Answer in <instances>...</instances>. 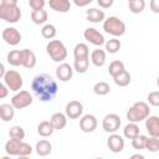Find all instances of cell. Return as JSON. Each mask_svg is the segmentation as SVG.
<instances>
[{
  "mask_svg": "<svg viewBox=\"0 0 159 159\" xmlns=\"http://www.w3.org/2000/svg\"><path fill=\"white\" fill-rule=\"evenodd\" d=\"M145 149L149 150L150 153H157L159 150V138H155V137L148 138L147 144H145Z\"/></svg>",
  "mask_w": 159,
  "mask_h": 159,
  "instance_id": "obj_38",
  "label": "cell"
},
{
  "mask_svg": "<svg viewBox=\"0 0 159 159\" xmlns=\"http://www.w3.org/2000/svg\"><path fill=\"white\" fill-rule=\"evenodd\" d=\"M113 81H114V83H116L117 86H119V87H125V86H128V84L130 83L132 77H130L129 72L123 71L122 73H119L118 76H116V77L113 78Z\"/></svg>",
  "mask_w": 159,
  "mask_h": 159,
  "instance_id": "obj_30",
  "label": "cell"
},
{
  "mask_svg": "<svg viewBox=\"0 0 159 159\" xmlns=\"http://www.w3.org/2000/svg\"><path fill=\"white\" fill-rule=\"evenodd\" d=\"M4 83L6 84V87L10 89V91H14V92H17L21 89L22 84H24V81H22V77L21 75L15 71V70H9L6 72V75L4 76Z\"/></svg>",
  "mask_w": 159,
  "mask_h": 159,
  "instance_id": "obj_6",
  "label": "cell"
},
{
  "mask_svg": "<svg viewBox=\"0 0 159 159\" xmlns=\"http://www.w3.org/2000/svg\"><path fill=\"white\" fill-rule=\"evenodd\" d=\"M9 137L10 139H16V140H22L25 138V130L20 125H14L9 130Z\"/></svg>",
  "mask_w": 159,
  "mask_h": 159,
  "instance_id": "obj_34",
  "label": "cell"
},
{
  "mask_svg": "<svg viewBox=\"0 0 159 159\" xmlns=\"http://www.w3.org/2000/svg\"><path fill=\"white\" fill-rule=\"evenodd\" d=\"M53 130H55V128H53V125H52V123H51L50 120H42V122H40V124L37 125V133H39L41 137H43V138L52 135Z\"/></svg>",
  "mask_w": 159,
  "mask_h": 159,
  "instance_id": "obj_26",
  "label": "cell"
},
{
  "mask_svg": "<svg viewBox=\"0 0 159 159\" xmlns=\"http://www.w3.org/2000/svg\"><path fill=\"white\" fill-rule=\"evenodd\" d=\"M86 19L87 21L89 22H102L106 20V15H104V11L101 10V9H97V7H89L86 10Z\"/></svg>",
  "mask_w": 159,
  "mask_h": 159,
  "instance_id": "obj_16",
  "label": "cell"
},
{
  "mask_svg": "<svg viewBox=\"0 0 159 159\" xmlns=\"http://www.w3.org/2000/svg\"><path fill=\"white\" fill-rule=\"evenodd\" d=\"M157 84H158V87H159V76H158V78H157Z\"/></svg>",
  "mask_w": 159,
  "mask_h": 159,
  "instance_id": "obj_49",
  "label": "cell"
},
{
  "mask_svg": "<svg viewBox=\"0 0 159 159\" xmlns=\"http://www.w3.org/2000/svg\"><path fill=\"white\" fill-rule=\"evenodd\" d=\"M128 7H129L130 12L140 14L145 7V1L144 0H129L128 1Z\"/></svg>",
  "mask_w": 159,
  "mask_h": 159,
  "instance_id": "obj_31",
  "label": "cell"
},
{
  "mask_svg": "<svg viewBox=\"0 0 159 159\" xmlns=\"http://www.w3.org/2000/svg\"><path fill=\"white\" fill-rule=\"evenodd\" d=\"M109 91H111L109 84L107 82H103V81H99L93 86V92L97 96H106L109 93Z\"/></svg>",
  "mask_w": 159,
  "mask_h": 159,
  "instance_id": "obj_33",
  "label": "cell"
},
{
  "mask_svg": "<svg viewBox=\"0 0 159 159\" xmlns=\"http://www.w3.org/2000/svg\"><path fill=\"white\" fill-rule=\"evenodd\" d=\"M145 129L148 130L150 137L159 138V117L149 116L145 119Z\"/></svg>",
  "mask_w": 159,
  "mask_h": 159,
  "instance_id": "obj_15",
  "label": "cell"
},
{
  "mask_svg": "<svg viewBox=\"0 0 159 159\" xmlns=\"http://www.w3.org/2000/svg\"><path fill=\"white\" fill-rule=\"evenodd\" d=\"M129 159H145V158H144V157H143L142 154L137 153V154H133V155H132V157H130Z\"/></svg>",
  "mask_w": 159,
  "mask_h": 159,
  "instance_id": "obj_47",
  "label": "cell"
},
{
  "mask_svg": "<svg viewBox=\"0 0 159 159\" xmlns=\"http://www.w3.org/2000/svg\"><path fill=\"white\" fill-rule=\"evenodd\" d=\"M92 2V0H86V1H78V0H75V5L82 7V6H86V5H89Z\"/></svg>",
  "mask_w": 159,
  "mask_h": 159,
  "instance_id": "obj_45",
  "label": "cell"
},
{
  "mask_svg": "<svg viewBox=\"0 0 159 159\" xmlns=\"http://www.w3.org/2000/svg\"><path fill=\"white\" fill-rule=\"evenodd\" d=\"M97 4L102 9H108L113 5V0H97Z\"/></svg>",
  "mask_w": 159,
  "mask_h": 159,
  "instance_id": "obj_42",
  "label": "cell"
},
{
  "mask_svg": "<svg viewBox=\"0 0 159 159\" xmlns=\"http://www.w3.org/2000/svg\"><path fill=\"white\" fill-rule=\"evenodd\" d=\"M6 72H7V71H5V66L1 63V65H0V78H4V76L6 75Z\"/></svg>",
  "mask_w": 159,
  "mask_h": 159,
  "instance_id": "obj_46",
  "label": "cell"
},
{
  "mask_svg": "<svg viewBox=\"0 0 159 159\" xmlns=\"http://www.w3.org/2000/svg\"><path fill=\"white\" fill-rule=\"evenodd\" d=\"M106 58H107V55H106L104 50L96 48V50H93L91 52V61L97 67H102L106 63Z\"/></svg>",
  "mask_w": 159,
  "mask_h": 159,
  "instance_id": "obj_20",
  "label": "cell"
},
{
  "mask_svg": "<svg viewBox=\"0 0 159 159\" xmlns=\"http://www.w3.org/2000/svg\"><path fill=\"white\" fill-rule=\"evenodd\" d=\"M123 134H124V137L128 138V139H134V138H137L138 135H140L138 124H137V123H130V122H129V123L124 127V129H123Z\"/></svg>",
  "mask_w": 159,
  "mask_h": 159,
  "instance_id": "obj_28",
  "label": "cell"
},
{
  "mask_svg": "<svg viewBox=\"0 0 159 159\" xmlns=\"http://www.w3.org/2000/svg\"><path fill=\"white\" fill-rule=\"evenodd\" d=\"M104 45H106V51L109 52V53H117V52L120 50V47H122L120 41H119L118 39H116V37H113V39H111V40H108V41H106Z\"/></svg>",
  "mask_w": 159,
  "mask_h": 159,
  "instance_id": "obj_32",
  "label": "cell"
},
{
  "mask_svg": "<svg viewBox=\"0 0 159 159\" xmlns=\"http://www.w3.org/2000/svg\"><path fill=\"white\" fill-rule=\"evenodd\" d=\"M149 113H150L149 106L145 102L139 101V102H135L128 109V112H127V119L130 123H139L142 120H145L149 117Z\"/></svg>",
  "mask_w": 159,
  "mask_h": 159,
  "instance_id": "obj_3",
  "label": "cell"
},
{
  "mask_svg": "<svg viewBox=\"0 0 159 159\" xmlns=\"http://www.w3.org/2000/svg\"><path fill=\"white\" fill-rule=\"evenodd\" d=\"M50 122L52 123V125H53L55 129H57V130L63 129L66 127V124H67V116L63 114V113H61V112H56V113H53L51 116Z\"/></svg>",
  "mask_w": 159,
  "mask_h": 159,
  "instance_id": "obj_19",
  "label": "cell"
},
{
  "mask_svg": "<svg viewBox=\"0 0 159 159\" xmlns=\"http://www.w3.org/2000/svg\"><path fill=\"white\" fill-rule=\"evenodd\" d=\"M35 66H36L35 53L29 48H24L22 50V67L30 70V68H34Z\"/></svg>",
  "mask_w": 159,
  "mask_h": 159,
  "instance_id": "obj_18",
  "label": "cell"
},
{
  "mask_svg": "<svg viewBox=\"0 0 159 159\" xmlns=\"http://www.w3.org/2000/svg\"><path fill=\"white\" fill-rule=\"evenodd\" d=\"M1 159H11V158H10V157H2Z\"/></svg>",
  "mask_w": 159,
  "mask_h": 159,
  "instance_id": "obj_50",
  "label": "cell"
},
{
  "mask_svg": "<svg viewBox=\"0 0 159 159\" xmlns=\"http://www.w3.org/2000/svg\"><path fill=\"white\" fill-rule=\"evenodd\" d=\"M83 36H84V40H87L89 43L94 46H102L106 43L104 36L94 27H87L83 32Z\"/></svg>",
  "mask_w": 159,
  "mask_h": 159,
  "instance_id": "obj_10",
  "label": "cell"
},
{
  "mask_svg": "<svg viewBox=\"0 0 159 159\" xmlns=\"http://www.w3.org/2000/svg\"><path fill=\"white\" fill-rule=\"evenodd\" d=\"M15 116V108L11 103H2L0 104V118L2 122L12 120Z\"/></svg>",
  "mask_w": 159,
  "mask_h": 159,
  "instance_id": "obj_17",
  "label": "cell"
},
{
  "mask_svg": "<svg viewBox=\"0 0 159 159\" xmlns=\"http://www.w3.org/2000/svg\"><path fill=\"white\" fill-rule=\"evenodd\" d=\"M45 4V0H29V6L32 10H42Z\"/></svg>",
  "mask_w": 159,
  "mask_h": 159,
  "instance_id": "obj_41",
  "label": "cell"
},
{
  "mask_svg": "<svg viewBox=\"0 0 159 159\" xmlns=\"http://www.w3.org/2000/svg\"><path fill=\"white\" fill-rule=\"evenodd\" d=\"M17 159H30V158L29 157H19Z\"/></svg>",
  "mask_w": 159,
  "mask_h": 159,
  "instance_id": "obj_48",
  "label": "cell"
},
{
  "mask_svg": "<svg viewBox=\"0 0 159 159\" xmlns=\"http://www.w3.org/2000/svg\"><path fill=\"white\" fill-rule=\"evenodd\" d=\"M31 89L41 102H50L57 94L58 86L48 73H40L32 78Z\"/></svg>",
  "mask_w": 159,
  "mask_h": 159,
  "instance_id": "obj_1",
  "label": "cell"
},
{
  "mask_svg": "<svg viewBox=\"0 0 159 159\" xmlns=\"http://www.w3.org/2000/svg\"><path fill=\"white\" fill-rule=\"evenodd\" d=\"M73 56L75 60H81V58H89V48L86 43L80 42L75 46L73 48Z\"/></svg>",
  "mask_w": 159,
  "mask_h": 159,
  "instance_id": "obj_23",
  "label": "cell"
},
{
  "mask_svg": "<svg viewBox=\"0 0 159 159\" xmlns=\"http://www.w3.org/2000/svg\"><path fill=\"white\" fill-rule=\"evenodd\" d=\"M73 76V68L71 67V65L62 62L57 66L56 68V77L61 81V82H67L72 78Z\"/></svg>",
  "mask_w": 159,
  "mask_h": 159,
  "instance_id": "obj_14",
  "label": "cell"
},
{
  "mask_svg": "<svg viewBox=\"0 0 159 159\" xmlns=\"http://www.w3.org/2000/svg\"><path fill=\"white\" fill-rule=\"evenodd\" d=\"M46 51L55 62H63L67 58V48L60 40H51L46 45Z\"/></svg>",
  "mask_w": 159,
  "mask_h": 159,
  "instance_id": "obj_4",
  "label": "cell"
},
{
  "mask_svg": "<svg viewBox=\"0 0 159 159\" xmlns=\"http://www.w3.org/2000/svg\"><path fill=\"white\" fill-rule=\"evenodd\" d=\"M147 139L148 137L145 135H138L137 138L132 139V147L137 150H142V149H145V144H147Z\"/></svg>",
  "mask_w": 159,
  "mask_h": 159,
  "instance_id": "obj_37",
  "label": "cell"
},
{
  "mask_svg": "<svg viewBox=\"0 0 159 159\" xmlns=\"http://www.w3.org/2000/svg\"><path fill=\"white\" fill-rule=\"evenodd\" d=\"M7 93H9V88L6 87L5 83H1V84H0V98H1V99L5 98V97L7 96Z\"/></svg>",
  "mask_w": 159,
  "mask_h": 159,
  "instance_id": "obj_44",
  "label": "cell"
},
{
  "mask_svg": "<svg viewBox=\"0 0 159 159\" xmlns=\"http://www.w3.org/2000/svg\"><path fill=\"white\" fill-rule=\"evenodd\" d=\"M22 140H16V139H10L5 144V152L9 155H19L20 154V148H21Z\"/></svg>",
  "mask_w": 159,
  "mask_h": 159,
  "instance_id": "obj_24",
  "label": "cell"
},
{
  "mask_svg": "<svg viewBox=\"0 0 159 159\" xmlns=\"http://www.w3.org/2000/svg\"><path fill=\"white\" fill-rule=\"evenodd\" d=\"M0 19L10 24H15L21 19V10L17 6L16 0H1Z\"/></svg>",
  "mask_w": 159,
  "mask_h": 159,
  "instance_id": "obj_2",
  "label": "cell"
},
{
  "mask_svg": "<svg viewBox=\"0 0 159 159\" xmlns=\"http://www.w3.org/2000/svg\"><path fill=\"white\" fill-rule=\"evenodd\" d=\"M56 34H57V30H56L55 25H52V24H46V25L41 29V35H42V37H45V39H47V40L53 39V37L56 36Z\"/></svg>",
  "mask_w": 159,
  "mask_h": 159,
  "instance_id": "obj_35",
  "label": "cell"
},
{
  "mask_svg": "<svg viewBox=\"0 0 159 159\" xmlns=\"http://www.w3.org/2000/svg\"><path fill=\"white\" fill-rule=\"evenodd\" d=\"M89 66V58H81V60H75L73 62V67L75 71L78 73H84L88 70Z\"/></svg>",
  "mask_w": 159,
  "mask_h": 159,
  "instance_id": "obj_36",
  "label": "cell"
},
{
  "mask_svg": "<svg viewBox=\"0 0 159 159\" xmlns=\"http://www.w3.org/2000/svg\"><path fill=\"white\" fill-rule=\"evenodd\" d=\"M103 30L116 39L125 34V24L117 16H109L103 21Z\"/></svg>",
  "mask_w": 159,
  "mask_h": 159,
  "instance_id": "obj_5",
  "label": "cell"
},
{
  "mask_svg": "<svg viewBox=\"0 0 159 159\" xmlns=\"http://www.w3.org/2000/svg\"><path fill=\"white\" fill-rule=\"evenodd\" d=\"M123 71H125V67H124V63L119 60H114L109 63V67H108V73L114 78L116 76H118L119 73H122Z\"/></svg>",
  "mask_w": 159,
  "mask_h": 159,
  "instance_id": "obj_29",
  "label": "cell"
},
{
  "mask_svg": "<svg viewBox=\"0 0 159 159\" xmlns=\"http://www.w3.org/2000/svg\"><path fill=\"white\" fill-rule=\"evenodd\" d=\"M96 159H103V158H96Z\"/></svg>",
  "mask_w": 159,
  "mask_h": 159,
  "instance_id": "obj_51",
  "label": "cell"
},
{
  "mask_svg": "<svg viewBox=\"0 0 159 159\" xmlns=\"http://www.w3.org/2000/svg\"><path fill=\"white\" fill-rule=\"evenodd\" d=\"M120 117L116 113H109L102 119V128L107 133H116L120 127Z\"/></svg>",
  "mask_w": 159,
  "mask_h": 159,
  "instance_id": "obj_8",
  "label": "cell"
},
{
  "mask_svg": "<svg viewBox=\"0 0 159 159\" xmlns=\"http://www.w3.org/2000/svg\"><path fill=\"white\" fill-rule=\"evenodd\" d=\"M32 96L29 91H20L11 98V104L15 109H22L32 104Z\"/></svg>",
  "mask_w": 159,
  "mask_h": 159,
  "instance_id": "obj_7",
  "label": "cell"
},
{
  "mask_svg": "<svg viewBox=\"0 0 159 159\" xmlns=\"http://www.w3.org/2000/svg\"><path fill=\"white\" fill-rule=\"evenodd\" d=\"M149 104L154 106V107H159V91H153L148 94L147 97Z\"/></svg>",
  "mask_w": 159,
  "mask_h": 159,
  "instance_id": "obj_39",
  "label": "cell"
},
{
  "mask_svg": "<svg viewBox=\"0 0 159 159\" xmlns=\"http://www.w3.org/2000/svg\"><path fill=\"white\" fill-rule=\"evenodd\" d=\"M97 125H98V122H97V118L93 114H84L80 119V129L84 133L94 132Z\"/></svg>",
  "mask_w": 159,
  "mask_h": 159,
  "instance_id": "obj_12",
  "label": "cell"
},
{
  "mask_svg": "<svg viewBox=\"0 0 159 159\" xmlns=\"http://www.w3.org/2000/svg\"><path fill=\"white\" fill-rule=\"evenodd\" d=\"M149 6L154 14H159V0H150Z\"/></svg>",
  "mask_w": 159,
  "mask_h": 159,
  "instance_id": "obj_43",
  "label": "cell"
},
{
  "mask_svg": "<svg viewBox=\"0 0 159 159\" xmlns=\"http://www.w3.org/2000/svg\"><path fill=\"white\" fill-rule=\"evenodd\" d=\"M48 6L57 12H67L71 7V2L68 0H50Z\"/></svg>",
  "mask_w": 159,
  "mask_h": 159,
  "instance_id": "obj_21",
  "label": "cell"
},
{
  "mask_svg": "<svg viewBox=\"0 0 159 159\" xmlns=\"http://www.w3.org/2000/svg\"><path fill=\"white\" fill-rule=\"evenodd\" d=\"M35 149H36V153L40 157H46L52 152V144L46 139H41L36 143Z\"/></svg>",
  "mask_w": 159,
  "mask_h": 159,
  "instance_id": "obj_22",
  "label": "cell"
},
{
  "mask_svg": "<svg viewBox=\"0 0 159 159\" xmlns=\"http://www.w3.org/2000/svg\"><path fill=\"white\" fill-rule=\"evenodd\" d=\"M48 19V14L45 9L42 10H32L31 11V21L36 25H41L45 24Z\"/></svg>",
  "mask_w": 159,
  "mask_h": 159,
  "instance_id": "obj_27",
  "label": "cell"
},
{
  "mask_svg": "<svg viewBox=\"0 0 159 159\" xmlns=\"http://www.w3.org/2000/svg\"><path fill=\"white\" fill-rule=\"evenodd\" d=\"M1 37L10 46H16L21 41V34L15 27H5L1 32Z\"/></svg>",
  "mask_w": 159,
  "mask_h": 159,
  "instance_id": "obj_9",
  "label": "cell"
},
{
  "mask_svg": "<svg viewBox=\"0 0 159 159\" xmlns=\"http://www.w3.org/2000/svg\"><path fill=\"white\" fill-rule=\"evenodd\" d=\"M107 145H108V149L112 152V153H120L124 148V139L122 135L119 134H111L107 139Z\"/></svg>",
  "mask_w": 159,
  "mask_h": 159,
  "instance_id": "obj_13",
  "label": "cell"
},
{
  "mask_svg": "<svg viewBox=\"0 0 159 159\" xmlns=\"http://www.w3.org/2000/svg\"><path fill=\"white\" fill-rule=\"evenodd\" d=\"M7 62L14 66H22V50H12L7 53Z\"/></svg>",
  "mask_w": 159,
  "mask_h": 159,
  "instance_id": "obj_25",
  "label": "cell"
},
{
  "mask_svg": "<svg viewBox=\"0 0 159 159\" xmlns=\"http://www.w3.org/2000/svg\"><path fill=\"white\" fill-rule=\"evenodd\" d=\"M31 153H32V147H31L30 144L22 142L21 148H20V154H19V157H29Z\"/></svg>",
  "mask_w": 159,
  "mask_h": 159,
  "instance_id": "obj_40",
  "label": "cell"
},
{
  "mask_svg": "<svg viewBox=\"0 0 159 159\" xmlns=\"http://www.w3.org/2000/svg\"><path fill=\"white\" fill-rule=\"evenodd\" d=\"M82 113H83V106L80 101H71L66 104L65 114L70 119H77L82 116Z\"/></svg>",
  "mask_w": 159,
  "mask_h": 159,
  "instance_id": "obj_11",
  "label": "cell"
}]
</instances>
